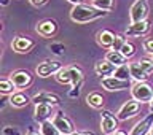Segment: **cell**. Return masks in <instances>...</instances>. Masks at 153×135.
<instances>
[{
    "instance_id": "29",
    "label": "cell",
    "mask_w": 153,
    "mask_h": 135,
    "mask_svg": "<svg viewBox=\"0 0 153 135\" xmlns=\"http://www.w3.org/2000/svg\"><path fill=\"white\" fill-rule=\"evenodd\" d=\"M139 65L142 67V70L145 72V73H153V60L152 59H140L139 60Z\"/></svg>"
},
{
    "instance_id": "35",
    "label": "cell",
    "mask_w": 153,
    "mask_h": 135,
    "mask_svg": "<svg viewBox=\"0 0 153 135\" xmlns=\"http://www.w3.org/2000/svg\"><path fill=\"white\" fill-rule=\"evenodd\" d=\"M69 2H70V3H74L75 7H76V5H81V2H83V0H69Z\"/></svg>"
},
{
    "instance_id": "6",
    "label": "cell",
    "mask_w": 153,
    "mask_h": 135,
    "mask_svg": "<svg viewBox=\"0 0 153 135\" xmlns=\"http://www.w3.org/2000/svg\"><path fill=\"white\" fill-rule=\"evenodd\" d=\"M147 16H148V3H147V0H136V2L132 3L131 10H129L131 22L147 21Z\"/></svg>"
},
{
    "instance_id": "22",
    "label": "cell",
    "mask_w": 153,
    "mask_h": 135,
    "mask_svg": "<svg viewBox=\"0 0 153 135\" xmlns=\"http://www.w3.org/2000/svg\"><path fill=\"white\" fill-rule=\"evenodd\" d=\"M86 103L89 105V107H93L96 110H100L104 107V97L100 92H89L86 95Z\"/></svg>"
},
{
    "instance_id": "26",
    "label": "cell",
    "mask_w": 153,
    "mask_h": 135,
    "mask_svg": "<svg viewBox=\"0 0 153 135\" xmlns=\"http://www.w3.org/2000/svg\"><path fill=\"white\" fill-rule=\"evenodd\" d=\"M126 35H123V33H117L115 35V41H113V46H112V49L113 51H121L123 49V46L126 45Z\"/></svg>"
},
{
    "instance_id": "13",
    "label": "cell",
    "mask_w": 153,
    "mask_h": 135,
    "mask_svg": "<svg viewBox=\"0 0 153 135\" xmlns=\"http://www.w3.org/2000/svg\"><path fill=\"white\" fill-rule=\"evenodd\" d=\"M150 32V22L142 21V22H131V26H128L124 35L126 37H143Z\"/></svg>"
},
{
    "instance_id": "31",
    "label": "cell",
    "mask_w": 153,
    "mask_h": 135,
    "mask_svg": "<svg viewBox=\"0 0 153 135\" xmlns=\"http://www.w3.org/2000/svg\"><path fill=\"white\" fill-rule=\"evenodd\" d=\"M143 49H145L148 54H153V38H145V40H143Z\"/></svg>"
},
{
    "instance_id": "30",
    "label": "cell",
    "mask_w": 153,
    "mask_h": 135,
    "mask_svg": "<svg viewBox=\"0 0 153 135\" xmlns=\"http://www.w3.org/2000/svg\"><path fill=\"white\" fill-rule=\"evenodd\" d=\"M2 135H21V131L13 126H5L2 129Z\"/></svg>"
},
{
    "instance_id": "1",
    "label": "cell",
    "mask_w": 153,
    "mask_h": 135,
    "mask_svg": "<svg viewBox=\"0 0 153 135\" xmlns=\"http://www.w3.org/2000/svg\"><path fill=\"white\" fill-rule=\"evenodd\" d=\"M104 16H107V11L96 8L94 5H85V3L76 5L70 11V19L78 24H86V22L96 21V19H100Z\"/></svg>"
},
{
    "instance_id": "5",
    "label": "cell",
    "mask_w": 153,
    "mask_h": 135,
    "mask_svg": "<svg viewBox=\"0 0 153 135\" xmlns=\"http://www.w3.org/2000/svg\"><path fill=\"white\" fill-rule=\"evenodd\" d=\"M53 124L57 127V131H59L62 135H72L75 132V127H74L72 119L67 116L62 110H59V111L53 116Z\"/></svg>"
},
{
    "instance_id": "41",
    "label": "cell",
    "mask_w": 153,
    "mask_h": 135,
    "mask_svg": "<svg viewBox=\"0 0 153 135\" xmlns=\"http://www.w3.org/2000/svg\"><path fill=\"white\" fill-rule=\"evenodd\" d=\"M152 60H153V57H152Z\"/></svg>"
},
{
    "instance_id": "16",
    "label": "cell",
    "mask_w": 153,
    "mask_h": 135,
    "mask_svg": "<svg viewBox=\"0 0 153 135\" xmlns=\"http://www.w3.org/2000/svg\"><path fill=\"white\" fill-rule=\"evenodd\" d=\"M35 46V41L32 40L30 37H16L11 43V48L16 52H29L32 48Z\"/></svg>"
},
{
    "instance_id": "36",
    "label": "cell",
    "mask_w": 153,
    "mask_h": 135,
    "mask_svg": "<svg viewBox=\"0 0 153 135\" xmlns=\"http://www.w3.org/2000/svg\"><path fill=\"white\" fill-rule=\"evenodd\" d=\"M113 135H128V134L124 132V131H117V132H115Z\"/></svg>"
},
{
    "instance_id": "38",
    "label": "cell",
    "mask_w": 153,
    "mask_h": 135,
    "mask_svg": "<svg viewBox=\"0 0 153 135\" xmlns=\"http://www.w3.org/2000/svg\"><path fill=\"white\" fill-rule=\"evenodd\" d=\"M27 135H42V132H29Z\"/></svg>"
},
{
    "instance_id": "28",
    "label": "cell",
    "mask_w": 153,
    "mask_h": 135,
    "mask_svg": "<svg viewBox=\"0 0 153 135\" xmlns=\"http://www.w3.org/2000/svg\"><path fill=\"white\" fill-rule=\"evenodd\" d=\"M121 54H123L124 57H126V59H131V57H132L134 54H136V46H134L131 41H128L126 45L123 46V49H121Z\"/></svg>"
},
{
    "instance_id": "33",
    "label": "cell",
    "mask_w": 153,
    "mask_h": 135,
    "mask_svg": "<svg viewBox=\"0 0 153 135\" xmlns=\"http://www.w3.org/2000/svg\"><path fill=\"white\" fill-rule=\"evenodd\" d=\"M30 3L33 7H43V5L48 3V0H30Z\"/></svg>"
},
{
    "instance_id": "4",
    "label": "cell",
    "mask_w": 153,
    "mask_h": 135,
    "mask_svg": "<svg viewBox=\"0 0 153 135\" xmlns=\"http://www.w3.org/2000/svg\"><path fill=\"white\" fill-rule=\"evenodd\" d=\"M118 116H115L112 111H108V110H102V113H100V129H102V132L105 135H113L118 129Z\"/></svg>"
},
{
    "instance_id": "24",
    "label": "cell",
    "mask_w": 153,
    "mask_h": 135,
    "mask_svg": "<svg viewBox=\"0 0 153 135\" xmlns=\"http://www.w3.org/2000/svg\"><path fill=\"white\" fill-rule=\"evenodd\" d=\"M0 92H2L3 95L13 94V92H16V86L13 84V81L10 78H3L2 81H0Z\"/></svg>"
},
{
    "instance_id": "3",
    "label": "cell",
    "mask_w": 153,
    "mask_h": 135,
    "mask_svg": "<svg viewBox=\"0 0 153 135\" xmlns=\"http://www.w3.org/2000/svg\"><path fill=\"white\" fill-rule=\"evenodd\" d=\"M131 94H132V99L140 103H143V102L150 103L153 100V88L147 81L145 83H136L131 88Z\"/></svg>"
},
{
    "instance_id": "10",
    "label": "cell",
    "mask_w": 153,
    "mask_h": 135,
    "mask_svg": "<svg viewBox=\"0 0 153 135\" xmlns=\"http://www.w3.org/2000/svg\"><path fill=\"white\" fill-rule=\"evenodd\" d=\"M102 88L105 91H126L131 88V81H124V80H120L117 76H108V78H102Z\"/></svg>"
},
{
    "instance_id": "40",
    "label": "cell",
    "mask_w": 153,
    "mask_h": 135,
    "mask_svg": "<svg viewBox=\"0 0 153 135\" xmlns=\"http://www.w3.org/2000/svg\"><path fill=\"white\" fill-rule=\"evenodd\" d=\"M150 135H153V127H152V131H150Z\"/></svg>"
},
{
    "instance_id": "19",
    "label": "cell",
    "mask_w": 153,
    "mask_h": 135,
    "mask_svg": "<svg viewBox=\"0 0 153 135\" xmlns=\"http://www.w3.org/2000/svg\"><path fill=\"white\" fill-rule=\"evenodd\" d=\"M29 102H30L29 95L26 92H22V91H16V92H13L11 95H10V103H11L13 107H16V108L27 107Z\"/></svg>"
},
{
    "instance_id": "21",
    "label": "cell",
    "mask_w": 153,
    "mask_h": 135,
    "mask_svg": "<svg viewBox=\"0 0 153 135\" xmlns=\"http://www.w3.org/2000/svg\"><path fill=\"white\" fill-rule=\"evenodd\" d=\"M129 69H131V78L136 80V83H145L148 80V73L142 70V67L139 65V62H132L129 64Z\"/></svg>"
},
{
    "instance_id": "27",
    "label": "cell",
    "mask_w": 153,
    "mask_h": 135,
    "mask_svg": "<svg viewBox=\"0 0 153 135\" xmlns=\"http://www.w3.org/2000/svg\"><path fill=\"white\" fill-rule=\"evenodd\" d=\"M113 3H115V0H94V2H93L94 7L99 8V10H102V11H108V10H112Z\"/></svg>"
},
{
    "instance_id": "20",
    "label": "cell",
    "mask_w": 153,
    "mask_h": 135,
    "mask_svg": "<svg viewBox=\"0 0 153 135\" xmlns=\"http://www.w3.org/2000/svg\"><path fill=\"white\" fill-rule=\"evenodd\" d=\"M105 60H108L110 64H113L117 67H121L124 64H128V59L121 54V51H113V49H108L105 52Z\"/></svg>"
},
{
    "instance_id": "7",
    "label": "cell",
    "mask_w": 153,
    "mask_h": 135,
    "mask_svg": "<svg viewBox=\"0 0 153 135\" xmlns=\"http://www.w3.org/2000/svg\"><path fill=\"white\" fill-rule=\"evenodd\" d=\"M61 69H62V64L59 60H43L42 64H38L35 72L40 78H48L51 75H57Z\"/></svg>"
},
{
    "instance_id": "23",
    "label": "cell",
    "mask_w": 153,
    "mask_h": 135,
    "mask_svg": "<svg viewBox=\"0 0 153 135\" xmlns=\"http://www.w3.org/2000/svg\"><path fill=\"white\" fill-rule=\"evenodd\" d=\"M40 132L42 135H62L57 131V127L53 124V121H46V122L40 124Z\"/></svg>"
},
{
    "instance_id": "39",
    "label": "cell",
    "mask_w": 153,
    "mask_h": 135,
    "mask_svg": "<svg viewBox=\"0 0 153 135\" xmlns=\"http://www.w3.org/2000/svg\"><path fill=\"white\" fill-rule=\"evenodd\" d=\"M148 105H150V113H153V100H152V102L148 103Z\"/></svg>"
},
{
    "instance_id": "18",
    "label": "cell",
    "mask_w": 153,
    "mask_h": 135,
    "mask_svg": "<svg viewBox=\"0 0 153 135\" xmlns=\"http://www.w3.org/2000/svg\"><path fill=\"white\" fill-rule=\"evenodd\" d=\"M113 41H115V33L108 29H104L97 33V43L105 49H112L113 46Z\"/></svg>"
},
{
    "instance_id": "32",
    "label": "cell",
    "mask_w": 153,
    "mask_h": 135,
    "mask_svg": "<svg viewBox=\"0 0 153 135\" xmlns=\"http://www.w3.org/2000/svg\"><path fill=\"white\" fill-rule=\"evenodd\" d=\"M51 49H53V52H54V54H61V52L64 51V46H62V45H53Z\"/></svg>"
},
{
    "instance_id": "15",
    "label": "cell",
    "mask_w": 153,
    "mask_h": 135,
    "mask_svg": "<svg viewBox=\"0 0 153 135\" xmlns=\"http://www.w3.org/2000/svg\"><path fill=\"white\" fill-rule=\"evenodd\" d=\"M118 67L117 65H113V64H110L108 60H99L97 64L94 65V72H96V75L100 76V78H108V76H113L115 75V72H117Z\"/></svg>"
},
{
    "instance_id": "11",
    "label": "cell",
    "mask_w": 153,
    "mask_h": 135,
    "mask_svg": "<svg viewBox=\"0 0 153 135\" xmlns=\"http://www.w3.org/2000/svg\"><path fill=\"white\" fill-rule=\"evenodd\" d=\"M152 127H153V113H148L145 118L140 119V121L131 129L129 135H150Z\"/></svg>"
},
{
    "instance_id": "2",
    "label": "cell",
    "mask_w": 153,
    "mask_h": 135,
    "mask_svg": "<svg viewBox=\"0 0 153 135\" xmlns=\"http://www.w3.org/2000/svg\"><path fill=\"white\" fill-rule=\"evenodd\" d=\"M57 83L61 84H72L75 86H81L83 83V70L76 65H70V67H62L59 70V73L56 75Z\"/></svg>"
},
{
    "instance_id": "42",
    "label": "cell",
    "mask_w": 153,
    "mask_h": 135,
    "mask_svg": "<svg viewBox=\"0 0 153 135\" xmlns=\"http://www.w3.org/2000/svg\"><path fill=\"white\" fill-rule=\"evenodd\" d=\"M93 2H94V0H93Z\"/></svg>"
},
{
    "instance_id": "34",
    "label": "cell",
    "mask_w": 153,
    "mask_h": 135,
    "mask_svg": "<svg viewBox=\"0 0 153 135\" xmlns=\"http://www.w3.org/2000/svg\"><path fill=\"white\" fill-rule=\"evenodd\" d=\"M72 135H96V134L91 132V131H75Z\"/></svg>"
},
{
    "instance_id": "17",
    "label": "cell",
    "mask_w": 153,
    "mask_h": 135,
    "mask_svg": "<svg viewBox=\"0 0 153 135\" xmlns=\"http://www.w3.org/2000/svg\"><path fill=\"white\" fill-rule=\"evenodd\" d=\"M51 113H53V105L38 103V105H35V110H33V118H35V121L43 124V122L50 121Z\"/></svg>"
},
{
    "instance_id": "9",
    "label": "cell",
    "mask_w": 153,
    "mask_h": 135,
    "mask_svg": "<svg viewBox=\"0 0 153 135\" xmlns=\"http://www.w3.org/2000/svg\"><path fill=\"white\" fill-rule=\"evenodd\" d=\"M10 80L13 81V84L16 86V89H27L29 86L32 84L33 81V76L29 73L27 70H16L10 75Z\"/></svg>"
},
{
    "instance_id": "12",
    "label": "cell",
    "mask_w": 153,
    "mask_h": 135,
    "mask_svg": "<svg viewBox=\"0 0 153 135\" xmlns=\"http://www.w3.org/2000/svg\"><path fill=\"white\" fill-rule=\"evenodd\" d=\"M37 32L38 35L45 37V38H51L57 33V22L54 19H43L37 24Z\"/></svg>"
},
{
    "instance_id": "25",
    "label": "cell",
    "mask_w": 153,
    "mask_h": 135,
    "mask_svg": "<svg viewBox=\"0 0 153 135\" xmlns=\"http://www.w3.org/2000/svg\"><path fill=\"white\" fill-rule=\"evenodd\" d=\"M113 76H117V78H120V80H124V81H129V78H131V69H129V64H124L121 67H118Z\"/></svg>"
},
{
    "instance_id": "8",
    "label": "cell",
    "mask_w": 153,
    "mask_h": 135,
    "mask_svg": "<svg viewBox=\"0 0 153 135\" xmlns=\"http://www.w3.org/2000/svg\"><path fill=\"white\" fill-rule=\"evenodd\" d=\"M140 105H142L140 102H137V100H134V99L124 102L123 107L118 110V114H117L118 119H120V121H126V119L136 116V114L140 111Z\"/></svg>"
},
{
    "instance_id": "37",
    "label": "cell",
    "mask_w": 153,
    "mask_h": 135,
    "mask_svg": "<svg viewBox=\"0 0 153 135\" xmlns=\"http://www.w3.org/2000/svg\"><path fill=\"white\" fill-rule=\"evenodd\" d=\"M8 3H10V0H2V5H3V7H7Z\"/></svg>"
},
{
    "instance_id": "14",
    "label": "cell",
    "mask_w": 153,
    "mask_h": 135,
    "mask_svg": "<svg viewBox=\"0 0 153 135\" xmlns=\"http://www.w3.org/2000/svg\"><path fill=\"white\" fill-rule=\"evenodd\" d=\"M32 102L38 105V103H46V105H59L61 103V97L54 92H48V91H43V92H38L32 97Z\"/></svg>"
}]
</instances>
